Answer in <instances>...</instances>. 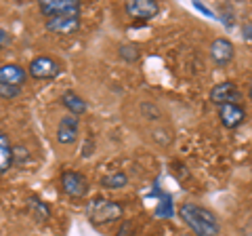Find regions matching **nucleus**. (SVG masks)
I'll use <instances>...</instances> for the list:
<instances>
[{"mask_svg": "<svg viewBox=\"0 0 252 236\" xmlns=\"http://www.w3.org/2000/svg\"><path fill=\"white\" fill-rule=\"evenodd\" d=\"M28 74L36 80H51V78L61 74V66L57 59L49 57V55H40V57H34L30 61Z\"/></svg>", "mask_w": 252, "mask_h": 236, "instance_id": "nucleus-3", "label": "nucleus"}, {"mask_svg": "<svg viewBox=\"0 0 252 236\" xmlns=\"http://www.w3.org/2000/svg\"><path fill=\"white\" fill-rule=\"evenodd\" d=\"M46 30L53 34L59 36H72L80 30V17H72V15H65V17H53L46 19Z\"/></svg>", "mask_w": 252, "mask_h": 236, "instance_id": "nucleus-9", "label": "nucleus"}, {"mask_svg": "<svg viewBox=\"0 0 252 236\" xmlns=\"http://www.w3.org/2000/svg\"><path fill=\"white\" fill-rule=\"evenodd\" d=\"M124 215V207L116 200L103 198V196H97L86 204V217L93 226H105V224H114L118 219H122Z\"/></svg>", "mask_w": 252, "mask_h": 236, "instance_id": "nucleus-2", "label": "nucleus"}, {"mask_svg": "<svg viewBox=\"0 0 252 236\" xmlns=\"http://www.w3.org/2000/svg\"><path fill=\"white\" fill-rule=\"evenodd\" d=\"M219 118L225 129H238L246 120V110L240 104H225L219 108Z\"/></svg>", "mask_w": 252, "mask_h": 236, "instance_id": "nucleus-7", "label": "nucleus"}, {"mask_svg": "<svg viewBox=\"0 0 252 236\" xmlns=\"http://www.w3.org/2000/svg\"><path fill=\"white\" fill-rule=\"evenodd\" d=\"M118 53H120V57L124 61H128V64H132V61L139 59V46L137 44H120Z\"/></svg>", "mask_w": 252, "mask_h": 236, "instance_id": "nucleus-17", "label": "nucleus"}, {"mask_svg": "<svg viewBox=\"0 0 252 236\" xmlns=\"http://www.w3.org/2000/svg\"><path fill=\"white\" fill-rule=\"evenodd\" d=\"M11 167H13V146L9 137L0 131V175H4Z\"/></svg>", "mask_w": 252, "mask_h": 236, "instance_id": "nucleus-14", "label": "nucleus"}, {"mask_svg": "<svg viewBox=\"0 0 252 236\" xmlns=\"http://www.w3.org/2000/svg\"><path fill=\"white\" fill-rule=\"evenodd\" d=\"M158 215H160V217H170V215H172V204H170V198H168V196L164 198V204H162V207H158Z\"/></svg>", "mask_w": 252, "mask_h": 236, "instance_id": "nucleus-20", "label": "nucleus"}, {"mask_svg": "<svg viewBox=\"0 0 252 236\" xmlns=\"http://www.w3.org/2000/svg\"><path fill=\"white\" fill-rule=\"evenodd\" d=\"M193 6H195L198 11H202L204 15H208V17H212V11H210V9H206V6H204L202 2H193Z\"/></svg>", "mask_w": 252, "mask_h": 236, "instance_id": "nucleus-21", "label": "nucleus"}, {"mask_svg": "<svg viewBox=\"0 0 252 236\" xmlns=\"http://www.w3.org/2000/svg\"><path fill=\"white\" fill-rule=\"evenodd\" d=\"M116 236H135V222H132V219H126V222H122L120 230L116 232Z\"/></svg>", "mask_w": 252, "mask_h": 236, "instance_id": "nucleus-18", "label": "nucleus"}, {"mask_svg": "<svg viewBox=\"0 0 252 236\" xmlns=\"http://www.w3.org/2000/svg\"><path fill=\"white\" fill-rule=\"evenodd\" d=\"M78 131H80V122H78V116H63L59 120V127H57V141L63 146H69L74 144L76 137H78Z\"/></svg>", "mask_w": 252, "mask_h": 236, "instance_id": "nucleus-12", "label": "nucleus"}, {"mask_svg": "<svg viewBox=\"0 0 252 236\" xmlns=\"http://www.w3.org/2000/svg\"><path fill=\"white\" fill-rule=\"evenodd\" d=\"M238 99H240V91L233 82H220L217 86H212L210 91V101L217 104L219 108L225 104H238Z\"/></svg>", "mask_w": 252, "mask_h": 236, "instance_id": "nucleus-11", "label": "nucleus"}, {"mask_svg": "<svg viewBox=\"0 0 252 236\" xmlns=\"http://www.w3.org/2000/svg\"><path fill=\"white\" fill-rule=\"evenodd\" d=\"M126 184H128V177H126L124 171H114L112 175H107V177L101 179V186L109 188V190H120V188H124Z\"/></svg>", "mask_w": 252, "mask_h": 236, "instance_id": "nucleus-16", "label": "nucleus"}, {"mask_svg": "<svg viewBox=\"0 0 252 236\" xmlns=\"http://www.w3.org/2000/svg\"><path fill=\"white\" fill-rule=\"evenodd\" d=\"M30 202V211L34 213V217L38 219V222H46V219L51 217V209H49V204L42 202L38 196H30L28 198Z\"/></svg>", "mask_w": 252, "mask_h": 236, "instance_id": "nucleus-15", "label": "nucleus"}, {"mask_svg": "<svg viewBox=\"0 0 252 236\" xmlns=\"http://www.w3.org/2000/svg\"><path fill=\"white\" fill-rule=\"evenodd\" d=\"M250 99H252V84H250Z\"/></svg>", "mask_w": 252, "mask_h": 236, "instance_id": "nucleus-24", "label": "nucleus"}, {"mask_svg": "<svg viewBox=\"0 0 252 236\" xmlns=\"http://www.w3.org/2000/svg\"><path fill=\"white\" fill-rule=\"evenodd\" d=\"M21 93V89H13V86L0 84V99H15Z\"/></svg>", "mask_w": 252, "mask_h": 236, "instance_id": "nucleus-19", "label": "nucleus"}, {"mask_svg": "<svg viewBox=\"0 0 252 236\" xmlns=\"http://www.w3.org/2000/svg\"><path fill=\"white\" fill-rule=\"evenodd\" d=\"M6 44H9V36H6V32L0 30V46H6Z\"/></svg>", "mask_w": 252, "mask_h": 236, "instance_id": "nucleus-22", "label": "nucleus"}, {"mask_svg": "<svg viewBox=\"0 0 252 236\" xmlns=\"http://www.w3.org/2000/svg\"><path fill=\"white\" fill-rule=\"evenodd\" d=\"M210 57L217 66H227L231 64L233 57H235V46L231 40L227 38H217L215 42L210 44Z\"/></svg>", "mask_w": 252, "mask_h": 236, "instance_id": "nucleus-10", "label": "nucleus"}, {"mask_svg": "<svg viewBox=\"0 0 252 236\" xmlns=\"http://www.w3.org/2000/svg\"><path fill=\"white\" fill-rule=\"evenodd\" d=\"M61 104L65 106L69 112H72V116H82L86 110H89L86 101L80 95H76L74 91H65V93H63V95H61Z\"/></svg>", "mask_w": 252, "mask_h": 236, "instance_id": "nucleus-13", "label": "nucleus"}, {"mask_svg": "<svg viewBox=\"0 0 252 236\" xmlns=\"http://www.w3.org/2000/svg\"><path fill=\"white\" fill-rule=\"evenodd\" d=\"M179 217L195 236H219L220 232V224L217 215L210 209L202 207V204H193V202L181 204Z\"/></svg>", "mask_w": 252, "mask_h": 236, "instance_id": "nucleus-1", "label": "nucleus"}, {"mask_svg": "<svg viewBox=\"0 0 252 236\" xmlns=\"http://www.w3.org/2000/svg\"><path fill=\"white\" fill-rule=\"evenodd\" d=\"M28 80L26 68H21L17 64H4L0 66V84L13 86V89H21Z\"/></svg>", "mask_w": 252, "mask_h": 236, "instance_id": "nucleus-8", "label": "nucleus"}, {"mask_svg": "<svg viewBox=\"0 0 252 236\" xmlns=\"http://www.w3.org/2000/svg\"><path fill=\"white\" fill-rule=\"evenodd\" d=\"M158 13H160V4L156 0H130V2H126V15L132 19L149 21Z\"/></svg>", "mask_w": 252, "mask_h": 236, "instance_id": "nucleus-6", "label": "nucleus"}, {"mask_svg": "<svg viewBox=\"0 0 252 236\" xmlns=\"http://www.w3.org/2000/svg\"><path fill=\"white\" fill-rule=\"evenodd\" d=\"M61 190L72 198H84L89 194V182L78 171H63L61 173Z\"/></svg>", "mask_w": 252, "mask_h": 236, "instance_id": "nucleus-5", "label": "nucleus"}, {"mask_svg": "<svg viewBox=\"0 0 252 236\" xmlns=\"http://www.w3.org/2000/svg\"><path fill=\"white\" fill-rule=\"evenodd\" d=\"M244 38L252 40V26H244Z\"/></svg>", "mask_w": 252, "mask_h": 236, "instance_id": "nucleus-23", "label": "nucleus"}, {"mask_svg": "<svg viewBox=\"0 0 252 236\" xmlns=\"http://www.w3.org/2000/svg\"><path fill=\"white\" fill-rule=\"evenodd\" d=\"M40 13L44 17H80V2L78 0H42L40 2Z\"/></svg>", "mask_w": 252, "mask_h": 236, "instance_id": "nucleus-4", "label": "nucleus"}, {"mask_svg": "<svg viewBox=\"0 0 252 236\" xmlns=\"http://www.w3.org/2000/svg\"><path fill=\"white\" fill-rule=\"evenodd\" d=\"M246 236H252V232H250V234H246Z\"/></svg>", "mask_w": 252, "mask_h": 236, "instance_id": "nucleus-25", "label": "nucleus"}]
</instances>
